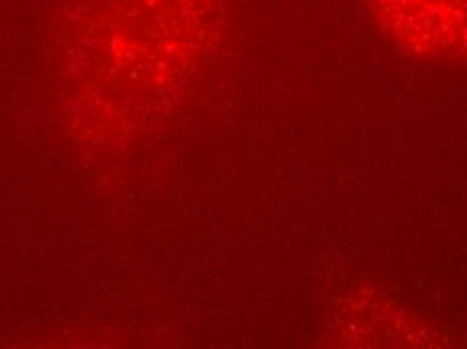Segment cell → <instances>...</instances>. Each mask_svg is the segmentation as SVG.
<instances>
[{
  "label": "cell",
  "mask_w": 467,
  "mask_h": 349,
  "mask_svg": "<svg viewBox=\"0 0 467 349\" xmlns=\"http://www.w3.org/2000/svg\"><path fill=\"white\" fill-rule=\"evenodd\" d=\"M385 31L425 59H467V0H368Z\"/></svg>",
  "instance_id": "cell-1"
}]
</instances>
